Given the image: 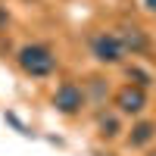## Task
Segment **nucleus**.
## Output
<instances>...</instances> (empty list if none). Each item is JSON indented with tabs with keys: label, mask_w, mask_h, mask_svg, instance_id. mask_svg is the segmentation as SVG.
<instances>
[{
	"label": "nucleus",
	"mask_w": 156,
	"mask_h": 156,
	"mask_svg": "<svg viewBox=\"0 0 156 156\" xmlns=\"http://www.w3.org/2000/svg\"><path fill=\"white\" fill-rule=\"evenodd\" d=\"M19 66L28 72V75H34V78H44V75L53 72L56 59H53V53H50L47 47L31 44V47H22L19 50Z\"/></svg>",
	"instance_id": "1"
},
{
	"label": "nucleus",
	"mask_w": 156,
	"mask_h": 156,
	"mask_svg": "<svg viewBox=\"0 0 156 156\" xmlns=\"http://www.w3.org/2000/svg\"><path fill=\"white\" fill-rule=\"evenodd\" d=\"M94 56L103 59V62H119L125 56V50H122L115 34H97L94 37Z\"/></svg>",
	"instance_id": "2"
},
{
	"label": "nucleus",
	"mask_w": 156,
	"mask_h": 156,
	"mask_svg": "<svg viewBox=\"0 0 156 156\" xmlns=\"http://www.w3.org/2000/svg\"><path fill=\"white\" fill-rule=\"evenodd\" d=\"M115 106H119L122 112H140V109L147 106V94H144V87H137V84L122 87L119 94H115Z\"/></svg>",
	"instance_id": "3"
},
{
	"label": "nucleus",
	"mask_w": 156,
	"mask_h": 156,
	"mask_svg": "<svg viewBox=\"0 0 156 156\" xmlns=\"http://www.w3.org/2000/svg\"><path fill=\"white\" fill-rule=\"evenodd\" d=\"M81 90H78L75 84H62L56 87V94H53V103H56V109L59 112H75L78 106H81Z\"/></svg>",
	"instance_id": "4"
},
{
	"label": "nucleus",
	"mask_w": 156,
	"mask_h": 156,
	"mask_svg": "<svg viewBox=\"0 0 156 156\" xmlns=\"http://www.w3.org/2000/svg\"><path fill=\"white\" fill-rule=\"evenodd\" d=\"M115 37H119L122 50H131V53H137V50H144V47H147V34L140 31V28H122Z\"/></svg>",
	"instance_id": "5"
},
{
	"label": "nucleus",
	"mask_w": 156,
	"mask_h": 156,
	"mask_svg": "<svg viewBox=\"0 0 156 156\" xmlns=\"http://www.w3.org/2000/svg\"><path fill=\"white\" fill-rule=\"evenodd\" d=\"M153 134H156V125L140 122V125H134V128H131V144H134V147H144Z\"/></svg>",
	"instance_id": "6"
},
{
	"label": "nucleus",
	"mask_w": 156,
	"mask_h": 156,
	"mask_svg": "<svg viewBox=\"0 0 156 156\" xmlns=\"http://www.w3.org/2000/svg\"><path fill=\"white\" fill-rule=\"evenodd\" d=\"M128 78H137V87H144V84H150V78L140 72V69H128Z\"/></svg>",
	"instance_id": "7"
},
{
	"label": "nucleus",
	"mask_w": 156,
	"mask_h": 156,
	"mask_svg": "<svg viewBox=\"0 0 156 156\" xmlns=\"http://www.w3.org/2000/svg\"><path fill=\"white\" fill-rule=\"evenodd\" d=\"M3 25H6V9L0 6V28H3Z\"/></svg>",
	"instance_id": "8"
},
{
	"label": "nucleus",
	"mask_w": 156,
	"mask_h": 156,
	"mask_svg": "<svg viewBox=\"0 0 156 156\" xmlns=\"http://www.w3.org/2000/svg\"><path fill=\"white\" fill-rule=\"evenodd\" d=\"M144 3H147V6H150V9L156 12V0H144Z\"/></svg>",
	"instance_id": "9"
}]
</instances>
